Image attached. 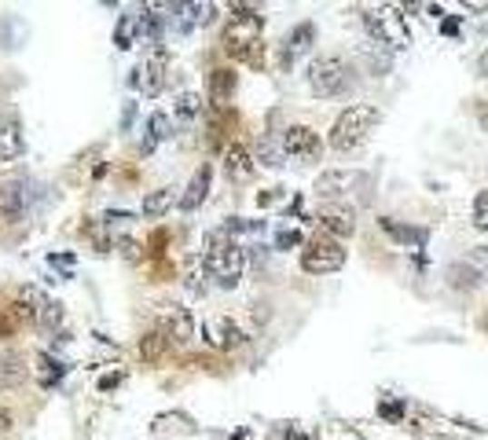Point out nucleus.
<instances>
[{
    "label": "nucleus",
    "mask_w": 488,
    "mask_h": 440,
    "mask_svg": "<svg viewBox=\"0 0 488 440\" xmlns=\"http://www.w3.org/2000/svg\"><path fill=\"white\" fill-rule=\"evenodd\" d=\"M203 260H206V272L210 279H217V287L224 290H235L239 279H243V269H246V249L224 231H210L206 235V249H203Z\"/></svg>",
    "instance_id": "f257e3e1"
},
{
    "label": "nucleus",
    "mask_w": 488,
    "mask_h": 440,
    "mask_svg": "<svg viewBox=\"0 0 488 440\" xmlns=\"http://www.w3.org/2000/svg\"><path fill=\"white\" fill-rule=\"evenodd\" d=\"M261 30H264V15L254 12V8H235L228 30H224V52L232 59H243V63H257V52H261Z\"/></svg>",
    "instance_id": "f03ea898"
},
{
    "label": "nucleus",
    "mask_w": 488,
    "mask_h": 440,
    "mask_svg": "<svg viewBox=\"0 0 488 440\" xmlns=\"http://www.w3.org/2000/svg\"><path fill=\"white\" fill-rule=\"evenodd\" d=\"M378 122H382V114H378V107H371V103H356V107L342 111L338 122H334V129H331V147H334L338 154L356 151V147L374 132Z\"/></svg>",
    "instance_id": "7ed1b4c3"
},
{
    "label": "nucleus",
    "mask_w": 488,
    "mask_h": 440,
    "mask_svg": "<svg viewBox=\"0 0 488 440\" xmlns=\"http://www.w3.org/2000/svg\"><path fill=\"white\" fill-rule=\"evenodd\" d=\"M349 73H353V70H349V63H345L342 55H320V59H313V63H309L305 81H309V88H313V96L331 100V96L345 93Z\"/></svg>",
    "instance_id": "20e7f679"
},
{
    "label": "nucleus",
    "mask_w": 488,
    "mask_h": 440,
    "mask_svg": "<svg viewBox=\"0 0 488 440\" xmlns=\"http://www.w3.org/2000/svg\"><path fill=\"white\" fill-rule=\"evenodd\" d=\"M302 269L309 272V276H334V272H342L345 269V249H342V242L338 239H331V235H313L309 242H305V249H302Z\"/></svg>",
    "instance_id": "39448f33"
},
{
    "label": "nucleus",
    "mask_w": 488,
    "mask_h": 440,
    "mask_svg": "<svg viewBox=\"0 0 488 440\" xmlns=\"http://www.w3.org/2000/svg\"><path fill=\"white\" fill-rule=\"evenodd\" d=\"M283 158H294V161H316L324 154V140L309 129V125H286L279 136Z\"/></svg>",
    "instance_id": "423d86ee"
},
{
    "label": "nucleus",
    "mask_w": 488,
    "mask_h": 440,
    "mask_svg": "<svg viewBox=\"0 0 488 440\" xmlns=\"http://www.w3.org/2000/svg\"><path fill=\"white\" fill-rule=\"evenodd\" d=\"M158 334L173 345H187L191 337H194V319H191V312L184 308V305H162L158 308Z\"/></svg>",
    "instance_id": "0eeeda50"
},
{
    "label": "nucleus",
    "mask_w": 488,
    "mask_h": 440,
    "mask_svg": "<svg viewBox=\"0 0 488 440\" xmlns=\"http://www.w3.org/2000/svg\"><path fill=\"white\" fill-rule=\"evenodd\" d=\"M364 23H367V30H371V37L378 44H389V48H404L408 44V30L401 26V15L371 12V15H364Z\"/></svg>",
    "instance_id": "6e6552de"
},
{
    "label": "nucleus",
    "mask_w": 488,
    "mask_h": 440,
    "mask_svg": "<svg viewBox=\"0 0 488 440\" xmlns=\"http://www.w3.org/2000/svg\"><path fill=\"white\" fill-rule=\"evenodd\" d=\"M364 181L360 172H353V169H331V172H320V181H316V199H324V202H338V199H345L349 195V188H356Z\"/></svg>",
    "instance_id": "1a4fd4ad"
},
{
    "label": "nucleus",
    "mask_w": 488,
    "mask_h": 440,
    "mask_svg": "<svg viewBox=\"0 0 488 440\" xmlns=\"http://www.w3.org/2000/svg\"><path fill=\"white\" fill-rule=\"evenodd\" d=\"M316 220H320V231L331 235V239H345V235L356 231V213L349 206H342V202H324Z\"/></svg>",
    "instance_id": "9d476101"
},
{
    "label": "nucleus",
    "mask_w": 488,
    "mask_h": 440,
    "mask_svg": "<svg viewBox=\"0 0 488 440\" xmlns=\"http://www.w3.org/2000/svg\"><path fill=\"white\" fill-rule=\"evenodd\" d=\"M214 15H217V5H210V0H203V5L199 0H194V5H169V23L180 34H187L194 26H210Z\"/></svg>",
    "instance_id": "9b49d317"
},
{
    "label": "nucleus",
    "mask_w": 488,
    "mask_h": 440,
    "mask_svg": "<svg viewBox=\"0 0 488 440\" xmlns=\"http://www.w3.org/2000/svg\"><path fill=\"white\" fill-rule=\"evenodd\" d=\"M210 184H214V165H199L194 169V176H191V184L184 188V195H180V210L184 213H194L206 199H210Z\"/></svg>",
    "instance_id": "f8f14e48"
},
{
    "label": "nucleus",
    "mask_w": 488,
    "mask_h": 440,
    "mask_svg": "<svg viewBox=\"0 0 488 440\" xmlns=\"http://www.w3.org/2000/svg\"><path fill=\"white\" fill-rule=\"evenodd\" d=\"M26 154V136L15 114H8L0 122V161H19Z\"/></svg>",
    "instance_id": "ddd939ff"
},
{
    "label": "nucleus",
    "mask_w": 488,
    "mask_h": 440,
    "mask_svg": "<svg viewBox=\"0 0 488 440\" xmlns=\"http://www.w3.org/2000/svg\"><path fill=\"white\" fill-rule=\"evenodd\" d=\"M165 66H162V55L158 59H147L144 66H136V77H133V84L140 88V93L147 96V100H154L158 93H162V84H165V73H162Z\"/></svg>",
    "instance_id": "4468645a"
},
{
    "label": "nucleus",
    "mask_w": 488,
    "mask_h": 440,
    "mask_svg": "<svg viewBox=\"0 0 488 440\" xmlns=\"http://www.w3.org/2000/svg\"><path fill=\"white\" fill-rule=\"evenodd\" d=\"M313 41H316V26L313 23L294 26V30L286 34V41H283V63H294L298 55H305L313 48Z\"/></svg>",
    "instance_id": "2eb2a0df"
},
{
    "label": "nucleus",
    "mask_w": 488,
    "mask_h": 440,
    "mask_svg": "<svg viewBox=\"0 0 488 440\" xmlns=\"http://www.w3.org/2000/svg\"><path fill=\"white\" fill-rule=\"evenodd\" d=\"M23 206H26V191H23L19 181H5V184H0V217L15 220L23 213Z\"/></svg>",
    "instance_id": "dca6fc26"
},
{
    "label": "nucleus",
    "mask_w": 488,
    "mask_h": 440,
    "mask_svg": "<svg viewBox=\"0 0 488 440\" xmlns=\"http://www.w3.org/2000/svg\"><path fill=\"white\" fill-rule=\"evenodd\" d=\"M224 172H228V181H250L254 176V161L239 143H232L224 151Z\"/></svg>",
    "instance_id": "f3484780"
},
{
    "label": "nucleus",
    "mask_w": 488,
    "mask_h": 440,
    "mask_svg": "<svg viewBox=\"0 0 488 440\" xmlns=\"http://www.w3.org/2000/svg\"><path fill=\"white\" fill-rule=\"evenodd\" d=\"M206 279H210L206 260H203V253H194V257L187 260V269H184V287H187L194 298H203V294H206Z\"/></svg>",
    "instance_id": "a211bd4d"
},
{
    "label": "nucleus",
    "mask_w": 488,
    "mask_h": 440,
    "mask_svg": "<svg viewBox=\"0 0 488 440\" xmlns=\"http://www.w3.org/2000/svg\"><path fill=\"white\" fill-rule=\"evenodd\" d=\"M173 202H180V195H176V188H158V191H151L147 199H144V217H165L169 210H173Z\"/></svg>",
    "instance_id": "6ab92c4d"
},
{
    "label": "nucleus",
    "mask_w": 488,
    "mask_h": 440,
    "mask_svg": "<svg viewBox=\"0 0 488 440\" xmlns=\"http://www.w3.org/2000/svg\"><path fill=\"white\" fill-rule=\"evenodd\" d=\"M206 334H210L214 345H224V348L243 345V330H239L232 319H214V323H206Z\"/></svg>",
    "instance_id": "aec40b11"
},
{
    "label": "nucleus",
    "mask_w": 488,
    "mask_h": 440,
    "mask_svg": "<svg viewBox=\"0 0 488 440\" xmlns=\"http://www.w3.org/2000/svg\"><path fill=\"white\" fill-rule=\"evenodd\" d=\"M382 228H385L389 235H393L397 242H404V246H415V249H423V246H426V235H430L426 228H404V224H397V220H389V217L382 220Z\"/></svg>",
    "instance_id": "412c9836"
},
{
    "label": "nucleus",
    "mask_w": 488,
    "mask_h": 440,
    "mask_svg": "<svg viewBox=\"0 0 488 440\" xmlns=\"http://www.w3.org/2000/svg\"><path fill=\"white\" fill-rule=\"evenodd\" d=\"M232 93H235V73H232V70H214V81H210V100H214L217 107H224V103L232 100Z\"/></svg>",
    "instance_id": "4be33fe9"
},
{
    "label": "nucleus",
    "mask_w": 488,
    "mask_h": 440,
    "mask_svg": "<svg viewBox=\"0 0 488 440\" xmlns=\"http://www.w3.org/2000/svg\"><path fill=\"white\" fill-rule=\"evenodd\" d=\"M144 34V26H140V15H122L118 19V26H115V44L125 52V48H133L136 44V37Z\"/></svg>",
    "instance_id": "5701e85b"
},
{
    "label": "nucleus",
    "mask_w": 488,
    "mask_h": 440,
    "mask_svg": "<svg viewBox=\"0 0 488 440\" xmlns=\"http://www.w3.org/2000/svg\"><path fill=\"white\" fill-rule=\"evenodd\" d=\"M151 433L162 436V433H191V418L187 415H158L151 422Z\"/></svg>",
    "instance_id": "b1692460"
},
{
    "label": "nucleus",
    "mask_w": 488,
    "mask_h": 440,
    "mask_svg": "<svg viewBox=\"0 0 488 440\" xmlns=\"http://www.w3.org/2000/svg\"><path fill=\"white\" fill-rule=\"evenodd\" d=\"M147 132H151V140H147V151L154 147V143H162V140H173V118L169 114H151V122H147Z\"/></svg>",
    "instance_id": "393cba45"
},
{
    "label": "nucleus",
    "mask_w": 488,
    "mask_h": 440,
    "mask_svg": "<svg viewBox=\"0 0 488 440\" xmlns=\"http://www.w3.org/2000/svg\"><path fill=\"white\" fill-rule=\"evenodd\" d=\"M257 161H261L264 169H283V161H286V158H283V147H279L275 140H268V136H264V140L257 143Z\"/></svg>",
    "instance_id": "a878e982"
},
{
    "label": "nucleus",
    "mask_w": 488,
    "mask_h": 440,
    "mask_svg": "<svg viewBox=\"0 0 488 440\" xmlns=\"http://www.w3.org/2000/svg\"><path fill=\"white\" fill-rule=\"evenodd\" d=\"M23 378V367H19V357L15 352H0V386H12Z\"/></svg>",
    "instance_id": "bb28decb"
},
{
    "label": "nucleus",
    "mask_w": 488,
    "mask_h": 440,
    "mask_svg": "<svg viewBox=\"0 0 488 440\" xmlns=\"http://www.w3.org/2000/svg\"><path fill=\"white\" fill-rule=\"evenodd\" d=\"M176 114H180V118L203 114V96H199V93H184V96L176 100Z\"/></svg>",
    "instance_id": "cd10ccee"
},
{
    "label": "nucleus",
    "mask_w": 488,
    "mask_h": 440,
    "mask_svg": "<svg viewBox=\"0 0 488 440\" xmlns=\"http://www.w3.org/2000/svg\"><path fill=\"white\" fill-rule=\"evenodd\" d=\"M37 364L45 367V371H41V382H45V386H52V382H59V378H63V364H59V360H52L48 352H41Z\"/></svg>",
    "instance_id": "c85d7f7f"
},
{
    "label": "nucleus",
    "mask_w": 488,
    "mask_h": 440,
    "mask_svg": "<svg viewBox=\"0 0 488 440\" xmlns=\"http://www.w3.org/2000/svg\"><path fill=\"white\" fill-rule=\"evenodd\" d=\"M165 345H169V341H165V337H162V334L154 330V334H147V337L140 341V352H144V357H147V360H158Z\"/></svg>",
    "instance_id": "c756f323"
},
{
    "label": "nucleus",
    "mask_w": 488,
    "mask_h": 440,
    "mask_svg": "<svg viewBox=\"0 0 488 440\" xmlns=\"http://www.w3.org/2000/svg\"><path fill=\"white\" fill-rule=\"evenodd\" d=\"M473 228L488 231V191H481V195L473 199Z\"/></svg>",
    "instance_id": "7c9ffc66"
},
{
    "label": "nucleus",
    "mask_w": 488,
    "mask_h": 440,
    "mask_svg": "<svg viewBox=\"0 0 488 440\" xmlns=\"http://www.w3.org/2000/svg\"><path fill=\"white\" fill-rule=\"evenodd\" d=\"M294 246H302V231L298 228H283L275 235V249H294Z\"/></svg>",
    "instance_id": "2f4dec72"
},
{
    "label": "nucleus",
    "mask_w": 488,
    "mask_h": 440,
    "mask_svg": "<svg viewBox=\"0 0 488 440\" xmlns=\"http://www.w3.org/2000/svg\"><path fill=\"white\" fill-rule=\"evenodd\" d=\"M378 411H382V418H393V422L401 418V404H382Z\"/></svg>",
    "instance_id": "473e14b6"
},
{
    "label": "nucleus",
    "mask_w": 488,
    "mask_h": 440,
    "mask_svg": "<svg viewBox=\"0 0 488 440\" xmlns=\"http://www.w3.org/2000/svg\"><path fill=\"white\" fill-rule=\"evenodd\" d=\"M133 114H136V107L129 103V107H125V114H122V129H129V125H133Z\"/></svg>",
    "instance_id": "72a5a7b5"
},
{
    "label": "nucleus",
    "mask_w": 488,
    "mask_h": 440,
    "mask_svg": "<svg viewBox=\"0 0 488 440\" xmlns=\"http://www.w3.org/2000/svg\"><path fill=\"white\" fill-rule=\"evenodd\" d=\"M477 70H481V77H488V48H484L481 59H477Z\"/></svg>",
    "instance_id": "f704fd0d"
},
{
    "label": "nucleus",
    "mask_w": 488,
    "mask_h": 440,
    "mask_svg": "<svg viewBox=\"0 0 488 440\" xmlns=\"http://www.w3.org/2000/svg\"><path fill=\"white\" fill-rule=\"evenodd\" d=\"M122 382V375H107L104 382H100V389H111V386H118Z\"/></svg>",
    "instance_id": "c9c22d12"
},
{
    "label": "nucleus",
    "mask_w": 488,
    "mask_h": 440,
    "mask_svg": "<svg viewBox=\"0 0 488 440\" xmlns=\"http://www.w3.org/2000/svg\"><path fill=\"white\" fill-rule=\"evenodd\" d=\"M477 260H481V264H488V246H481V249H477Z\"/></svg>",
    "instance_id": "e433bc0d"
}]
</instances>
